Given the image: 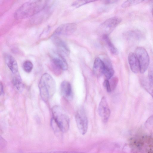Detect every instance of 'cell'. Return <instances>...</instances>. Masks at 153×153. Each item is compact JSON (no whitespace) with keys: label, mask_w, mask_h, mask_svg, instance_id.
Wrapping results in <instances>:
<instances>
[{"label":"cell","mask_w":153,"mask_h":153,"mask_svg":"<svg viewBox=\"0 0 153 153\" xmlns=\"http://www.w3.org/2000/svg\"><path fill=\"white\" fill-rule=\"evenodd\" d=\"M51 0H30L22 4L15 11L14 17L16 19L31 17L45 8Z\"/></svg>","instance_id":"6da1fadb"},{"label":"cell","mask_w":153,"mask_h":153,"mask_svg":"<svg viewBox=\"0 0 153 153\" xmlns=\"http://www.w3.org/2000/svg\"><path fill=\"white\" fill-rule=\"evenodd\" d=\"M38 86L40 96L45 102L48 100L56 91L55 81L53 77L47 73H45L42 76Z\"/></svg>","instance_id":"7a4b0ae2"},{"label":"cell","mask_w":153,"mask_h":153,"mask_svg":"<svg viewBox=\"0 0 153 153\" xmlns=\"http://www.w3.org/2000/svg\"><path fill=\"white\" fill-rule=\"evenodd\" d=\"M53 119L59 129L62 132H67L69 129V119L61 107L54 106L52 109Z\"/></svg>","instance_id":"3957f363"},{"label":"cell","mask_w":153,"mask_h":153,"mask_svg":"<svg viewBox=\"0 0 153 153\" xmlns=\"http://www.w3.org/2000/svg\"><path fill=\"white\" fill-rule=\"evenodd\" d=\"M131 147L140 151L153 152V138L143 136L133 139L131 143Z\"/></svg>","instance_id":"277c9868"},{"label":"cell","mask_w":153,"mask_h":153,"mask_svg":"<svg viewBox=\"0 0 153 153\" xmlns=\"http://www.w3.org/2000/svg\"><path fill=\"white\" fill-rule=\"evenodd\" d=\"M140 65V72L143 74L147 69L150 63L149 54L146 49L142 47H138L135 51Z\"/></svg>","instance_id":"5b68a950"},{"label":"cell","mask_w":153,"mask_h":153,"mask_svg":"<svg viewBox=\"0 0 153 153\" xmlns=\"http://www.w3.org/2000/svg\"><path fill=\"white\" fill-rule=\"evenodd\" d=\"M50 2L45 8L30 18V22L31 24L37 25L40 24L50 16L52 12L53 7V4H50Z\"/></svg>","instance_id":"8992f818"},{"label":"cell","mask_w":153,"mask_h":153,"mask_svg":"<svg viewBox=\"0 0 153 153\" xmlns=\"http://www.w3.org/2000/svg\"><path fill=\"white\" fill-rule=\"evenodd\" d=\"M121 19L118 17H113L109 18L101 24L100 29L103 34H109L120 23Z\"/></svg>","instance_id":"52a82bcc"},{"label":"cell","mask_w":153,"mask_h":153,"mask_svg":"<svg viewBox=\"0 0 153 153\" xmlns=\"http://www.w3.org/2000/svg\"><path fill=\"white\" fill-rule=\"evenodd\" d=\"M77 25L74 23L62 24L54 31L53 36H68L73 34L76 30Z\"/></svg>","instance_id":"ba28073f"},{"label":"cell","mask_w":153,"mask_h":153,"mask_svg":"<svg viewBox=\"0 0 153 153\" xmlns=\"http://www.w3.org/2000/svg\"><path fill=\"white\" fill-rule=\"evenodd\" d=\"M75 120L78 130L82 134H85L88 129V122L86 116L82 110H78L75 115Z\"/></svg>","instance_id":"9c48e42d"},{"label":"cell","mask_w":153,"mask_h":153,"mask_svg":"<svg viewBox=\"0 0 153 153\" xmlns=\"http://www.w3.org/2000/svg\"><path fill=\"white\" fill-rule=\"evenodd\" d=\"M98 112L103 121L106 122L110 116L111 112L107 100L104 97L101 98L99 103Z\"/></svg>","instance_id":"30bf717a"},{"label":"cell","mask_w":153,"mask_h":153,"mask_svg":"<svg viewBox=\"0 0 153 153\" xmlns=\"http://www.w3.org/2000/svg\"><path fill=\"white\" fill-rule=\"evenodd\" d=\"M52 63L57 69L65 71L68 67L67 62L64 58L59 53L54 52L51 56Z\"/></svg>","instance_id":"8fae6325"},{"label":"cell","mask_w":153,"mask_h":153,"mask_svg":"<svg viewBox=\"0 0 153 153\" xmlns=\"http://www.w3.org/2000/svg\"><path fill=\"white\" fill-rule=\"evenodd\" d=\"M53 36V41L58 50L60 53L68 55L70 53V51L67 44L58 36Z\"/></svg>","instance_id":"7c38bea8"},{"label":"cell","mask_w":153,"mask_h":153,"mask_svg":"<svg viewBox=\"0 0 153 153\" xmlns=\"http://www.w3.org/2000/svg\"><path fill=\"white\" fill-rule=\"evenodd\" d=\"M60 91L62 96L68 100L73 98V94L71 85L68 81H63L60 85Z\"/></svg>","instance_id":"4fadbf2b"},{"label":"cell","mask_w":153,"mask_h":153,"mask_svg":"<svg viewBox=\"0 0 153 153\" xmlns=\"http://www.w3.org/2000/svg\"><path fill=\"white\" fill-rule=\"evenodd\" d=\"M5 62L13 74L19 73L17 62L15 58L10 54H7L5 56Z\"/></svg>","instance_id":"5bb4252c"},{"label":"cell","mask_w":153,"mask_h":153,"mask_svg":"<svg viewBox=\"0 0 153 153\" xmlns=\"http://www.w3.org/2000/svg\"><path fill=\"white\" fill-rule=\"evenodd\" d=\"M128 59L131 71L134 73H138L140 71V65L138 59L135 53H130Z\"/></svg>","instance_id":"9a60e30c"},{"label":"cell","mask_w":153,"mask_h":153,"mask_svg":"<svg viewBox=\"0 0 153 153\" xmlns=\"http://www.w3.org/2000/svg\"><path fill=\"white\" fill-rule=\"evenodd\" d=\"M105 65L103 61L99 58H97L94 62L93 71L96 76H100L104 74Z\"/></svg>","instance_id":"2e32d148"},{"label":"cell","mask_w":153,"mask_h":153,"mask_svg":"<svg viewBox=\"0 0 153 153\" xmlns=\"http://www.w3.org/2000/svg\"><path fill=\"white\" fill-rule=\"evenodd\" d=\"M141 83L143 88L153 98V76L148 75L147 79L141 80Z\"/></svg>","instance_id":"e0dca14e"},{"label":"cell","mask_w":153,"mask_h":153,"mask_svg":"<svg viewBox=\"0 0 153 153\" xmlns=\"http://www.w3.org/2000/svg\"><path fill=\"white\" fill-rule=\"evenodd\" d=\"M105 65L104 74L107 79H110L113 76L114 71L111 63L108 59H106L103 61Z\"/></svg>","instance_id":"ac0fdd59"},{"label":"cell","mask_w":153,"mask_h":153,"mask_svg":"<svg viewBox=\"0 0 153 153\" xmlns=\"http://www.w3.org/2000/svg\"><path fill=\"white\" fill-rule=\"evenodd\" d=\"M12 82L16 88L19 91H22L24 88V85L22 79L19 75V73L14 74Z\"/></svg>","instance_id":"d6986e66"},{"label":"cell","mask_w":153,"mask_h":153,"mask_svg":"<svg viewBox=\"0 0 153 153\" xmlns=\"http://www.w3.org/2000/svg\"><path fill=\"white\" fill-rule=\"evenodd\" d=\"M102 38L111 53L113 54H117L118 53V50L111 41L108 36V35L107 34H103Z\"/></svg>","instance_id":"ffe728a7"},{"label":"cell","mask_w":153,"mask_h":153,"mask_svg":"<svg viewBox=\"0 0 153 153\" xmlns=\"http://www.w3.org/2000/svg\"><path fill=\"white\" fill-rule=\"evenodd\" d=\"M145 0H127L121 5L123 8H127L140 3Z\"/></svg>","instance_id":"44dd1931"},{"label":"cell","mask_w":153,"mask_h":153,"mask_svg":"<svg viewBox=\"0 0 153 153\" xmlns=\"http://www.w3.org/2000/svg\"><path fill=\"white\" fill-rule=\"evenodd\" d=\"M99 0H77L72 3V6L76 8H78L89 3Z\"/></svg>","instance_id":"7402d4cb"},{"label":"cell","mask_w":153,"mask_h":153,"mask_svg":"<svg viewBox=\"0 0 153 153\" xmlns=\"http://www.w3.org/2000/svg\"><path fill=\"white\" fill-rule=\"evenodd\" d=\"M140 33L137 31L131 30L130 31L127 32L125 35L128 38L134 39H139L140 37Z\"/></svg>","instance_id":"603a6c76"},{"label":"cell","mask_w":153,"mask_h":153,"mask_svg":"<svg viewBox=\"0 0 153 153\" xmlns=\"http://www.w3.org/2000/svg\"><path fill=\"white\" fill-rule=\"evenodd\" d=\"M23 68L25 71L29 73L32 71L33 68V65L30 61L26 60L24 62Z\"/></svg>","instance_id":"cb8c5ba5"},{"label":"cell","mask_w":153,"mask_h":153,"mask_svg":"<svg viewBox=\"0 0 153 153\" xmlns=\"http://www.w3.org/2000/svg\"><path fill=\"white\" fill-rule=\"evenodd\" d=\"M118 79L116 77L113 78L109 82L111 90H114L117 85L118 82Z\"/></svg>","instance_id":"d4e9b609"},{"label":"cell","mask_w":153,"mask_h":153,"mask_svg":"<svg viewBox=\"0 0 153 153\" xmlns=\"http://www.w3.org/2000/svg\"><path fill=\"white\" fill-rule=\"evenodd\" d=\"M146 126L148 128L153 127V116H151L146 122Z\"/></svg>","instance_id":"484cf974"},{"label":"cell","mask_w":153,"mask_h":153,"mask_svg":"<svg viewBox=\"0 0 153 153\" xmlns=\"http://www.w3.org/2000/svg\"><path fill=\"white\" fill-rule=\"evenodd\" d=\"M103 85L107 91L108 92H110L112 90L109 82L108 79H106L104 81L103 83Z\"/></svg>","instance_id":"4316f807"},{"label":"cell","mask_w":153,"mask_h":153,"mask_svg":"<svg viewBox=\"0 0 153 153\" xmlns=\"http://www.w3.org/2000/svg\"><path fill=\"white\" fill-rule=\"evenodd\" d=\"M118 0H105L104 3L106 4H114Z\"/></svg>","instance_id":"83f0119b"},{"label":"cell","mask_w":153,"mask_h":153,"mask_svg":"<svg viewBox=\"0 0 153 153\" xmlns=\"http://www.w3.org/2000/svg\"><path fill=\"white\" fill-rule=\"evenodd\" d=\"M148 75L153 76V65L150 67L149 69Z\"/></svg>","instance_id":"f1b7e54d"},{"label":"cell","mask_w":153,"mask_h":153,"mask_svg":"<svg viewBox=\"0 0 153 153\" xmlns=\"http://www.w3.org/2000/svg\"><path fill=\"white\" fill-rule=\"evenodd\" d=\"M0 94L3 95L4 94V89L2 83L1 82H0Z\"/></svg>","instance_id":"f546056e"},{"label":"cell","mask_w":153,"mask_h":153,"mask_svg":"<svg viewBox=\"0 0 153 153\" xmlns=\"http://www.w3.org/2000/svg\"><path fill=\"white\" fill-rule=\"evenodd\" d=\"M152 15L153 18V5L152 7Z\"/></svg>","instance_id":"4dcf8cb0"}]
</instances>
